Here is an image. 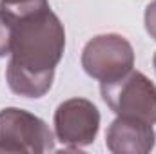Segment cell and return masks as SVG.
<instances>
[{
    "mask_svg": "<svg viewBox=\"0 0 156 154\" xmlns=\"http://www.w3.org/2000/svg\"><path fill=\"white\" fill-rule=\"evenodd\" d=\"M5 11L13 16L7 85L15 94L40 98L51 89L55 67L66 49L64 26L47 2L26 11Z\"/></svg>",
    "mask_w": 156,
    "mask_h": 154,
    "instance_id": "cell-1",
    "label": "cell"
},
{
    "mask_svg": "<svg viewBox=\"0 0 156 154\" xmlns=\"http://www.w3.org/2000/svg\"><path fill=\"white\" fill-rule=\"evenodd\" d=\"M104 102L118 116L156 123V85L140 71H129L123 76L102 82Z\"/></svg>",
    "mask_w": 156,
    "mask_h": 154,
    "instance_id": "cell-2",
    "label": "cell"
},
{
    "mask_svg": "<svg viewBox=\"0 0 156 154\" xmlns=\"http://www.w3.org/2000/svg\"><path fill=\"white\" fill-rule=\"evenodd\" d=\"M55 138L47 123L24 109L0 111V152H47Z\"/></svg>",
    "mask_w": 156,
    "mask_h": 154,
    "instance_id": "cell-3",
    "label": "cell"
},
{
    "mask_svg": "<svg viewBox=\"0 0 156 154\" xmlns=\"http://www.w3.org/2000/svg\"><path fill=\"white\" fill-rule=\"evenodd\" d=\"M134 65V53L120 35H100L87 42L82 53V67L98 82H111L129 73Z\"/></svg>",
    "mask_w": 156,
    "mask_h": 154,
    "instance_id": "cell-4",
    "label": "cell"
},
{
    "mask_svg": "<svg viewBox=\"0 0 156 154\" xmlns=\"http://www.w3.org/2000/svg\"><path fill=\"white\" fill-rule=\"evenodd\" d=\"M100 127L98 109L85 98H71L55 113L56 138L67 149H80L94 142Z\"/></svg>",
    "mask_w": 156,
    "mask_h": 154,
    "instance_id": "cell-5",
    "label": "cell"
},
{
    "mask_svg": "<svg viewBox=\"0 0 156 154\" xmlns=\"http://www.w3.org/2000/svg\"><path fill=\"white\" fill-rule=\"evenodd\" d=\"M156 134L151 123L118 116L105 134V145L115 154H144L154 149Z\"/></svg>",
    "mask_w": 156,
    "mask_h": 154,
    "instance_id": "cell-6",
    "label": "cell"
},
{
    "mask_svg": "<svg viewBox=\"0 0 156 154\" xmlns=\"http://www.w3.org/2000/svg\"><path fill=\"white\" fill-rule=\"evenodd\" d=\"M11 33H13V16L9 11L0 7V56L9 54L11 51Z\"/></svg>",
    "mask_w": 156,
    "mask_h": 154,
    "instance_id": "cell-7",
    "label": "cell"
},
{
    "mask_svg": "<svg viewBox=\"0 0 156 154\" xmlns=\"http://www.w3.org/2000/svg\"><path fill=\"white\" fill-rule=\"evenodd\" d=\"M47 0H0V7L13 9V11H26V9L42 5Z\"/></svg>",
    "mask_w": 156,
    "mask_h": 154,
    "instance_id": "cell-8",
    "label": "cell"
},
{
    "mask_svg": "<svg viewBox=\"0 0 156 154\" xmlns=\"http://www.w3.org/2000/svg\"><path fill=\"white\" fill-rule=\"evenodd\" d=\"M145 29L156 40V0L151 2L145 9Z\"/></svg>",
    "mask_w": 156,
    "mask_h": 154,
    "instance_id": "cell-9",
    "label": "cell"
},
{
    "mask_svg": "<svg viewBox=\"0 0 156 154\" xmlns=\"http://www.w3.org/2000/svg\"><path fill=\"white\" fill-rule=\"evenodd\" d=\"M153 64H154V69H156V54H154V60H153Z\"/></svg>",
    "mask_w": 156,
    "mask_h": 154,
    "instance_id": "cell-10",
    "label": "cell"
}]
</instances>
